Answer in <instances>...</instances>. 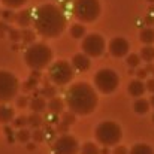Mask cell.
Instances as JSON below:
<instances>
[{
	"mask_svg": "<svg viewBox=\"0 0 154 154\" xmlns=\"http://www.w3.org/2000/svg\"><path fill=\"white\" fill-rule=\"evenodd\" d=\"M33 24H35L36 32L41 36L52 39V38L60 36L64 32L67 20L58 6L48 3V5H42L36 11Z\"/></svg>",
	"mask_w": 154,
	"mask_h": 154,
	"instance_id": "obj_1",
	"label": "cell"
},
{
	"mask_svg": "<svg viewBox=\"0 0 154 154\" xmlns=\"http://www.w3.org/2000/svg\"><path fill=\"white\" fill-rule=\"evenodd\" d=\"M66 105L76 115H88L97 106L96 90L84 81L75 82L66 93Z\"/></svg>",
	"mask_w": 154,
	"mask_h": 154,
	"instance_id": "obj_2",
	"label": "cell"
},
{
	"mask_svg": "<svg viewBox=\"0 0 154 154\" xmlns=\"http://www.w3.org/2000/svg\"><path fill=\"white\" fill-rule=\"evenodd\" d=\"M24 61L33 70H42L52 61V51L47 44H32L24 52Z\"/></svg>",
	"mask_w": 154,
	"mask_h": 154,
	"instance_id": "obj_3",
	"label": "cell"
},
{
	"mask_svg": "<svg viewBox=\"0 0 154 154\" xmlns=\"http://www.w3.org/2000/svg\"><path fill=\"white\" fill-rule=\"evenodd\" d=\"M94 136H96V139L100 145L111 147V145H117L121 141L123 130L115 121H102L96 127Z\"/></svg>",
	"mask_w": 154,
	"mask_h": 154,
	"instance_id": "obj_4",
	"label": "cell"
},
{
	"mask_svg": "<svg viewBox=\"0 0 154 154\" xmlns=\"http://www.w3.org/2000/svg\"><path fill=\"white\" fill-rule=\"evenodd\" d=\"M102 6L99 0H75L73 15L81 23H93L100 17Z\"/></svg>",
	"mask_w": 154,
	"mask_h": 154,
	"instance_id": "obj_5",
	"label": "cell"
},
{
	"mask_svg": "<svg viewBox=\"0 0 154 154\" xmlns=\"http://www.w3.org/2000/svg\"><path fill=\"white\" fill-rule=\"evenodd\" d=\"M73 73H75V69H73L72 63L58 60L50 66L48 76H50L51 82H54L55 85H66L72 81Z\"/></svg>",
	"mask_w": 154,
	"mask_h": 154,
	"instance_id": "obj_6",
	"label": "cell"
},
{
	"mask_svg": "<svg viewBox=\"0 0 154 154\" xmlns=\"http://www.w3.org/2000/svg\"><path fill=\"white\" fill-rule=\"evenodd\" d=\"M20 88L18 78L8 72V70H0V103H8L17 97Z\"/></svg>",
	"mask_w": 154,
	"mask_h": 154,
	"instance_id": "obj_7",
	"label": "cell"
},
{
	"mask_svg": "<svg viewBox=\"0 0 154 154\" xmlns=\"http://www.w3.org/2000/svg\"><path fill=\"white\" fill-rule=\"evenodd\" d=\"M120 82L118 75L112 69H100L94 75V85L103 94H111L117 90Z\"/></svg>",
	"mask_w": 154,
	"mask_h": 154,
	"instance_id": "obj_8",
	"label": "cell"
},
{
	"mask_svg": "<svg viewBox=\"0 0 154 154\" xmlns=\"http://www.w3.org/2000/svg\"><path fill=\"white\" fill-rule=\"evenodd\" d=\"M105 39L97 33H90L82 39V51L88 57H100L105 51Z\"/></svg>",
	"mask_w": 154,
	"mask_h": 154,
	"instance_id": "obj_9",
	"label": "cell"
},
{
	"mask_svg": "<svg viewBox=\"0 0 154 154\" xmlns=\"http://www.w3.org/2000/svg\"><path fill=\"white\" fill-rule=\"evenodd\" d=\"M79 150V144L72 135L60 136L52 145V154H78Z\"/></svg>",
	"mask_w": 154,
	"mask_h": 154,
	"instance_id": "obj_10",
	"label": "cell"
},
{
	"mask_svg": "<svg viewBox=\"0 0 154 154\" xmlns=\"http://www.w3.org/2000/svg\"><path fill=\"white\" fill-rule=\"evenodd\" d=\"M109 52L114 57H124L129 52V42L124 38H114L109 42Z\"/></svg>",
	"mask_w": 154,
	"mask_h": 154,
	"instance_id": "obj_11",
	"label": "cell"
},
{
	"mask_svg": "<svg viewBox=\"0 0 154 154\" xmlns=\"http://www.w3.org/2000/svg\"><path fill=\"white\" fill-rule=\"evenodd\" d=\"M72 66L75 70L78 72H85L90 69L91 63H90V57L84 52V54H75L72 57Z\"/></svg>",
	"mask_w": 154,
	"mask_h": 154,
	"instance_id": "obj_12",
	"label": "cell"
},
{
	"mask_svg": "<svg viewBox=\"0 0 154 154\" xmlns=\"http://www.w3.org/2000/svg\"><path fill=\"white\" fill-rule=\"evenodd\" d=\"M127 90H129V94H130V96H133V97H142L144 93L147 91V84H144V82L138 78V79H133V81L129 82Z\"/></svg>",
	"mask_w": 154,
	"mask_h": 154,
	"instance_id": "obj_13",
	"label": "cell"
},
{
	"mask_svg": "<svg viewBox=\"0 0 154 154\" xmlns=\"http://www.w3.org/2000/svg\"><path fill=\"white\" fill-rule=\"evenodd\" d=\"M29 108H30L33 112L41 114V112H44V111L48 108V105H47V102H45V97H42V96H36V97H33V99L30 100Z\"/></svg>",
	"mask_w": 154,
	"mask_h": 154,
	"instance_id": "obj_14",
	"label": "cell"
},
{
	"mask_svg": "<svg viewBox=\"0 0 154 154\" xmlns=\"http://www.w3.org/2000/svg\"><path fill=\"white\" fill-rule=\"evenodd\" d=\"M14 120V109L11 106H6L5 103H0V123L8 124Z\"/></svg>",
	"mask_w": 154,
	"mask_h": 154,
	"instance_id": "obj_15",
	"label": "cell"
},
{
	"mask_svg": "<svg viewBox=\"0 0 154 154\" xmlns=\"http://www.w3.org/2000/svg\"><path fill=\"white\" fill-rule=\"evenodd\" d=\"M33 17H32V14H30V11H21L18 15H17V23H18V26H21L23 29H27L32 23H33Z\"/></svg>",
	"mask_w": 154,
	"mask_h": 154,
	"instance_id": "obj_16",
	"label": "cell"
},
{
	"mask_svg": "<svg viewBox=\"0 0 154 154\" xmlns=\"http://www.w3.org/2000/svg\"><path fill=\"white\" fill-rule=\"evenodd\" d=\"M63 109H64V103L61 99H58V97H52L50 99V102H48V111L54 114V115H57V114H63Z\"/></svg>",
	"mask_w": 154,
	"mask_h": 154,
	"instance_id": "obj_17",
	"label": "cell"
},
{
	"mask_svg": "<svg viewBox=\"0 0 154 154\" xmlns=\"http://www.w3.org/2000/svg\"><path fill=\"white\" fill-rule=\"evenodd\" d=\"M150 106H151V103L147 99H142V97H138L133 103V109H135L136 114H147L150 111Z\"/></svg>",
	"mask_w": 154,
	"mask_h": 154,
	"instance_id": "obj_18",
	"label": "cell"
},
{
	"mask_svg": "<svg viewBox=\"0 0 154 154\" xmlns=\"http://www.w3.org/2000/svg\"><path fill=\"white\" fill-rule=\"evenodd\" d=\"M139 39L144 45H153L154 44V29H150V27H145L141 30L139 33Z\"/></svg>",
	"mask_w": 154,
	"mask_h": 154,
	"instance_id": "obj_19",
	"label": "cell"
},
{
	"mask_svg": "<svg viewBox=\"0 0 154 154\" xmlns=\"http://www.w3.org/2000/svg\"><path fill=\"white\" fill-rule=\"evenodd\" d=\"M129 154H154V151L153 148L147 144H136V145L132 147Z\"/></svg>",
	"mask_w": 154,
	"mask_h": 154,
	"instance_id": "obj_20",
	"label": "cell"
},
{
	"mask_svg": "<svg viewBox=\"0 0 154 154\" xmlns=\"http://www.w3.org/2000/svg\"><path fill=\"white\" fill-rule=\"evenodd\" d=\"M141 58L147 63H151L154 60V47L153 45H145L142 50H141Z\"/></svg>",
	"mask_w": 154,
	"mask_h": 154,
	"instance_id": "obj_21",
	"label": "cell"
},
{
	"mask_svg": "<svg viewBox=\"0 0 154 154\" xmlns=\"http://www.w3.org/2000/svg\"><path fill=\"white\" fill-rule=\"evenodd\" d=\"M79 154H100V150H99V147H97L96 144H93V142H85V144L81 147Z\"/></svg>",
	"mask_w": 154,
	"mask_h": 154,
	"instance_id": "obj_22",
	"label": "cell"
},
{
	"mask_svg": "<svg viewBox=\"0 0 154 154\" xmlns=\"http://www.w3.org/2000/svg\"><path fill=\"white\" fill-rule=\"evenodd\" d=\"M70 36H72L73 39H81V38H84V36H85V29H84V26H81V24L72 26V29H70Z\"/></svg>",
	"mask_w": 154,
	"mask_h": 154,
	"instance_id": "obj_23",
	"label": "cell"
},
{
	"mask_svg": "<svg viewBox=\"0 0 154 154\" xmlns=\"http://www.w3.org/2000/svg\"><path fill=\"white\" fill-rule=\"evenodd\" d=\"M141 55H138V54H130V55H127V64H129V67H138L139 64H141Z\"/></svg>",
	"mask_w": 154,
	"mask_h": 154,
	"instance_id": "obj_24",
	"label": "cell"
},
{
	"mask_svg": "<svg viewBox=\"0 0 154 154\" xmlns=\"http://www.w3.org/2000/svg\"><path fill=\"white\" fill-rule=\"evenodd\" d=\"M41 123H42V118H41V115H39L38 112H33V114L29 117V126L38 129V127L41 126Z\"/></svg>",
	"mask_w": 154,
	"mask_h": 154,
	"instance_id": "obj_25",
	"label": "cell"
},
{
	"mask_svg": "<svg viewBox=\"0 0 154 154\" xmlns=\"http://www.w3.org/2000/svg\"><path fill=\"white\" fill-rule=\"evenodd\" d=\"M30 138H32V133H30L27 129H24V127H23V129H20V130H18V133H17V139H18L20 142H27Z\"/></svg>",
	"mask_w": 154,
	"mask_h": 154,
	"instance_id": "obj_26",
	"label": "cell"
},
{
	"mask_svg": "<svg viewBox=\"0 0 154 154\" xmlns=\"http://www.w3.org/2000/svg\"><path fill=\"white\" fill-rule=\"evenodd\" d=\"M5 6H8L9 9H17V8H21L27 0H2Z\"/></svg>",
	"mask_w": 154,
	"mask_h": 154,
	"instance_id": "obj_27",
	"label": "cell"
},
{
	"mask_svg": "<svg viewBox=\"0 0 154 154\" xmlns=\"http://www.w3.org/2000/svg\"><path fill=\"white\" fill-rule=\"evenodd\" d=\"M21 36H23V41H24L26 44H32V42L35 41V33H33L32 30H29V29H24V30L21 32Z\"/></svg>",
	"mask_w": 154,
	"mask_h": 154,
	"instance_id": "obj_28",
	"label": "cell"
},
{
	"mask_svg": "<svg viewBox=\"0 0 154 154\" xmlns=\"http://www.w3.org/2000/svg\"><path fill=\"white\" fill-rule=\"evenodd\" d=\"M55 94H57V91L51 85H47L44 90H41V96L42 97H50V99H52V97H55Z\"/></svg>",
	"mask_w": 154,
	"mask_h": 154,
	"instance_id": "obj_29",
	"label": "cell"
},
{
	"mask_svg": "<svg viewBox=\"0 0 154 154\" xmlns=\"http://www.w3.org/2000/svg\"><path fill=\"white\" fill-rule=\"evenodd\" d=\"M14 126H15V127H20V129L29 126V117H18V118L14 121Z\"/></svg>",
	"mask_w": 154,
	"mask_h": 154,
	"instance_id": "obj_30",
	"label": "cell"
},
{
	"mask_svg": "<svg viewBox=\"0 0 154 154\" xmlns=\"http://www.w3.org/2000/svg\"><path fill=\"white\" fill-rule=\"evenodd\" d=\"M75 115H76V114H75V112H72V111H70V112H64V114H63V121H64V123H67V124H72V123H75V121H76Z\"/></svg>",
	"mask_w": 154,
	"mask_h": 154,
	"instance_id": "obj_31",
	"label": "cell"
},
{
	"mask_svg": "<svg viewBox=\"0 0 154 154\" xmlns=\"http://www.w3.org/2000/svg\"><path fill=\"white\" fill-rule=\"evenodd\" d=\"M32 138H33L36 142H38V141L41 142V141H44V132H42L41 129H36V130L32 133Z\"/></svg>",
	"mask_w": 154,
	"mask_h": 154,
	"instance_id": "obj_32",
	"label": "cell"
},
{
	"mask_svg": "<svg viewBox=\"0 0 154 154\" xmlns=\"http://www.w3.org/2000/svg\"><path fill=\"white\" fill-rule=\"evenodd\" d=\"M9 36H11L12 41H21L23 39L21 32H18V30H9Z\"/></svg>",
	"mask_w": 154,
	"mask_h": 154,
	"instance_id": "obj_33",
	"label": "cell"
},
{
	"mask_svg": "<svg viewBox=\"0 0 154 154\" xmlns=\"http://www.w3.org/2000/svg\"><path fill=\"white\" fill-rule=\"evenodd\" d=\"M36 84H38L36 76H33L29 82H26V84H24V88H26V90H32V88H35V85H36Z\"/></svg>",
	"mask_w": 154,
	"mask_h": 154,
	"instance_id": "obj_34",
	"label": "cell"
},
{
	"mask_svg": "<svg viewBox=\"0 0 154 154\" xmlns=\"http://www.w3.org/2000/svg\"><path fill=\"white\" fill-rule=\"evenodd\" d=\"M112 154H129V151H127V148L124 145H117L114 148V153Z\"/></svg>",
	"mask_w": 154,
	"mask_h": 154,
	"instance_id": "obj_35",
	"label": "cell"
},
{
	"mask_svg": "<svg viewBox=\"0 0 154 154\" xmlns=\"http://www.w3.org/2000/svg\"><path fill=\"white\" fill-rule=\"evenodd\" d=\"M17 105H18V106H21V108L27 106V97H26V96H20V97H18V100H17Z\"/></svg>",
	"mask_w": 154,
	"mask_h": 154,
	"instance_id": "obj_36",
	"label": "cell"
},
{
	"mask_svg": "<svg viewBox=\"0 0 154 154\" xmlns=\"http://www.w3.org/2000/svg\"><path fill=\"white\" fill-rule=\"evenodd\" d=\"M147 90L154 94V78H151V79L147 81Z\"/></svg>",
	"mask_w": 154,
	"mask_h": 154,
	"instance_id": "obj_37",
	"label": "cell"
},
{
	"mask_svg": "<svg viewBox=\"0 0 154 154\" xmlns=\"http://www.w3.org/2000/svg\"><path fill=\"white\" fill-rule=\"evenodd\" d=\"M3 18H5V20H17V17L12 15L11 11H5V12H3Z\"/></svg>",
	"mask_w": 154,
	"mask_h": 154,
	"instance_id": "obj_38",
	"label": "cell"
},
{
	"mask_svg": "<svg viewBox=\"0 0 154 154\" xmlns=\"http://www.w3.org/2000/svg\"><path fill=\"white\" fill-rule=\"evenodd\" d=\"M147 73H148V72H147V69H139L136 75H138V78H139V79H142V78H145V76H147Z\"/></svg>",
	"mask_w": 154,
	"mask_h": 154,
	"instance_id": "obj_39",
	"label": "cell"
},
{
	"mask_svg": "<svg viewBox=\"0 0 154 154\" xmlns=\"http://www.w3.org/2000/svg\"><path fill=\"white\" fill-rule=\"evenodd\" d=\"M145 69H147V72H154V66L151 63H148V66H147Z\"/></svg>",
	"mask_w": 154,
	"mask_h": 154,
	"instance_id": "obj_40",
	"label": "cell"
},
{
	"mask_svg": "<svg viewBox=\"0 0 154 154\" xmlns=\"http://www.w3.org/2000/svg\"><path fill=\"white\" fill-rule=\"evenodd\" d=\"M6 29H8V27H6V24H5V23L2 21V23H0V30H3V32H5Z\"/></svg>",
	"mask_w": 154,
	"mask_h": 154,
	"instance_id": "obj_41",
	"label": "cell"
},
{
	"mask_svg": "<svg viewBox=\"0 0 154 154\" xmlns=\"http://www.w3.org/2000/svg\"><path fill=\"white\" fill-rule=\"evenodd\" d=\"M150 103H151V106H153V108H154V94H153V96H151V99H150Z\"/></svg>",
	"mask_w": 154,
	"mask_h": 154,
	"instance_id": "obj_42",
	"label": "cell"
},
{
	"mask_svg": "<svg viewBox=\"0 0 154 154\" xmlns=\"http://www.w3.org/2000/svg\"><path fill=\"white\" fill-rule=\"evenodd\" d=\"M147 2H150V3H154V0H147Z\"/></svg>",
	"mask_w": 154,
	"mask_h": 154,
	"instance_id": "obj_43",
	"label": "cell"
},
{
	"mask_svg": "<svg viewBox=\"0 0 154 154\" xmlns=\"http://www.w3.org/2000/svg\"><path fill=\"white\" fill-rule=\"evenodd\" d=\"M153 123H154V114H153Z\"/></svg>",
	"mask_w": 154,
	"mask_h": 154,
	"instance_id": "obj_44",
	"label": "cell"
},
{
	"mask_svg": "<svg viewBox=\"0 0 154 154\" xmlns=\"http://www.w3.org/2000/svg\"><path fill=\"white\" fill-rule=\"evenodd\" d=\"M153 73H154V72H153Z\"/></svg>",
	"mask_w": 154,
	"mask_h": 154,
	"instance_id": "obj_45",
	"label": "cell"
}]
</instances>
